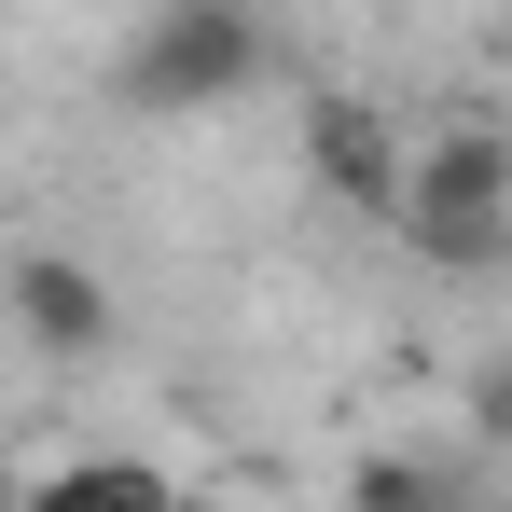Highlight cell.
<instances>
[{"label":"cell","mask_w":512,"mask_h":512,"mask_svg":"<svg viewBox=\"0 0 512 512\" xmlns=\"http://www.w3.org/2000/svg\"><path fill=\"white\" fill-rule=\"evenodd\" d=\"M277 70V28L263 0H153L111 56V111L139 125H180V111H236V97Z\"/></svg>","instance_id":"obj_1"},{"label":"cell","mask_w":512,"mask_h":512,"mask_svg":"<svg viewBox=\"0 0 512 512\" xmlns=\"http://www.w3.org/2000/svg\"><path fill=\"white\" fill-rule=\"evenodd\" d=\"M429 277H499L512 263V139L499 125H429L402 139V222H388Z\"/></svg>","instance_id":"obj_2"},{"label":"cell","mask_w":512,"mask_h":512,"mask_svg":"<svg viewBox=\"0 0 512 512\" xmlns=\"http://www.w3.org/2000/svg\"><path fill=\"white\" fill-rule=\"evenodd\" d=\"M305 180L333 194L346 222H402V125H388L374 97L319 84V97H305Z\"/></svg>","instance_id":"obj_3"},{"label":"cell","mask_w":512,"mask_h":512,"mask_svg":"<svg viewBox=\"0 0 512 512\" xmlns=\"http://www.w3.org/2000/svg\"><path fill=\"white\" fill-rule=\"evenodd\" d=\"M0 319L42 346V360H97L111 346V277L84 250H14L0 263Z\"/></svg>","instance_id":"obj_4"},{"label":"cell","mask_w":512,"mask_h":512,"mask_svg":"<svg viewBox=\"0 0 512 512\" xmlns=\"http://www.w3.org/2000/svg\"><path fill=\"white\" fill-rule=\"evenodd\" d=\"M180 471L167 457H125V443H97V457H56L42 485H14V512H167Z\"/></svg>","instance_id":"obj_5"},{"label":"cell","mask_w":512,"mask_h":512,"mask_svg":"<svg viewBox=\"0 0 512 512\" xmlns=\"http://www.w3.org/2000/svg\"><path fill=\"white\" fill-rule=\"evenodd\" d=\"M346 512H471V485L443 457H360L346 471Z\"/></svg>","instance_id":"obj_6"},{"label":"cell","mask_w":512,"mask_h":512,"mask_svg":"<svg viewBox=\"0 0 512 512\" xmlns=\"http://www.w3.org/2000/svg\"><path fill=\"white\" fill-rule=\"evenodd\" d=\"M457 416H471V443H485V457H512V360H485V374L457 388Z\"/></svg>","instance_id":"obj_7"},{"label":"cell","mask_w":512,"mask_h":512,"mask_svg":"<svg viewBox=\"0 0 512 512\" xmlns=\"http://www.w3.org/2000/svg\"><path fill=\"white\" fill-rule=\"evenodd\" d=\"M167 512H236V499H208V485H180V499H167Z\"/></svg>","instance_id":"obj_8"}]
</instances>
